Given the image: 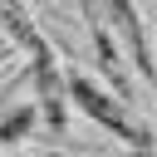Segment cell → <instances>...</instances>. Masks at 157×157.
I'll return each instance as SVG.
<instances>
[{
	"label": "cell",
	"mask_w": 157,
	"mask_h": 157,
	"mask_svg": "<svg viewBox=\"0 0 157 157\" xmlns=\"http://www.w3.org/2000/svg\"><path fill=\"white\" fill-rule=\"evenodd\" d=\"M64 98L69 103H78L93 123H103L108 132H118L123 142H132V147H152V132L132 118V108L123 103V98H113L103 83H93L88 74H78V69H69L64 74Z\"/></svg>",
	"instance_id": "obj_1"
},
{
	"label": "cell",
	"mask_w": 157,
	"mask_h": 157,
	"mask_svg": "<svg viewBox=\"0 0 157 157\" xmlns=\"http://www.w3.org/2000/svg\"><path fill=\"white\" fill-rule=\"evenodd\" d=\"M83 20H88L93 54H98V64H103V74H108V83H113V98H123V103H128V93H132V74H128V59H123L118 39L108 34V20H103V10H98V5H88V10H83Z\"/></svg>",
	"instance_id": "obj_2"
},
{
	"label": "cell",
	"mask_w": 157,
	"mask_h": 157,
	"mask_svg": "<svg viewBox=\"0 0 157 157\" xmlns=\"http://www.w3.org/2000/svg\"><path fill=\"white\" fill-rule=\"evenodd\" d=\"M103 20L123 34L128 59L137 64V74H142V78H157V54H152V44H147V34H142V15H137L132 5H108V10H103Z\"/></svg>",
	"instance_id": "obj_3"
},
{
	"label": "cell",
	"mask_w": 157,
	"mask_h": 157,
	"mask_svg": "<svg viewBox=\"0 0 157 157\" xmlns=\"http://www.w3.org/2000/svg\"><path fill=\"white\" fill-rule=\"evenodd\" d=\"M0 29L29 54V69L34 64H54V49H49V39H44V29L29 20V10L25 5H0Z\"/></svg>",
	"instance_id": "obj_4"
},
{
	"label": "cell",
	"mask_w": 157,
	"mask_h": 157,
	"mask_svg": "<svg viewBox=\"0 0 157 157\" xmlns=\"http://www.w3.org/2000/svg\"><path fill=\"white\" fill-rule=\"evenodd\" d=\"M132 157H157V152L152 147H132Z\"/></svg>",
	"instance_id": "obj_5"
},
{
	"label": "cell",
	"mask_w": 157,
	"mask_h": 157,
	"mask_svg": "<svg viewBox=\"0 0 157 157\" xmlns=\"http://www.w3.org/2000/svg\"><path fill=\"white\" fill-rule=\"evenodd\" d=\"M0 44H5V39H0Z\"/></svg>",
	"instance_id": "obj_6"
}]
</instances>
